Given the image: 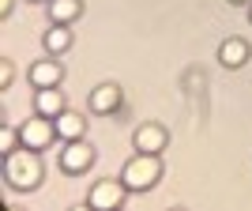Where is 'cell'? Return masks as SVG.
Instances as JSON below:
<instances>
[{
    "label": "cell",
    "instance_id": "obj_1",
    "mask_svg": "<svg viewBox=\"0 0 252 211\" xmlns=\"http://www.w3.org/2000/svg\"><path fill=\"white\" fill-rule=\"evenodd\" d=\"M4 177L11 189H38L42 185V158L34 147H19L4 155Z\"/></svg>",
    "mask_w": 252,
    "mask_h": 211
},
{
    "label": "cell",
    "instance_id": "obj_2",
    "mask_svg": "<svg viewBox=\"0 0 252 211\" xmlns=\"http://www.w3.org/2000/svg\"><path fill=\"white\" fill-rule=\"evenodd\" d=\"M121 181H125L128 192H147L162 181V158L151 155V151H139L136 158H128L125 170H121Z\"/></svg>",
    "mask_w": 252,
    "mask_h": 211
},
{
    "label": "cell",
    "instance_id": "obj_3",
    "mask_svg": "<svg viewBox=\"0 0 252 211\" xmlns=\"http://www.w3.org/2000/svg\"><path fill=\"white\" fill-rule=\"evenodd\" d=\"M19 140H23V147H34V151L49 147L53 140H57V121H53V117H42V113L34 117V121H23Z\"/></svg>",
    "mask_w": 252,
    "mask_h": 211
},
{
    "label": "cell",
    "instance_id": "obj_4",
    "mask_svg": "<svg viewBox=\"0 0 252 211\" xmlns=\"http://www.w3.org/2000/svg\"><path fill=\"white\" fill-rule=\"evenodd\" d=\"M121 204H125V181L105 177V181H98L94 189H91V208L109 211V208H121Z\"/></svg>",
    "mask_w": 252,
    "mask_h": 211
},
{
    "label": "cell",
    "instance_id": "obj_5",
    "mask_svg": "<svg viewBox=\"0 0 252 211\" xmlns=\"http://www.w3.org/2000/svg\"><path fill=\"white\" fill-rule=\"evenodd\" d=\"M91 162H94V147L83 143V140H68V147L61 151V166L68 170V174H79V170H87Z\"/></svg>",
    "mask_w": 252,
    "mask_h": 211
},
{
    "label": "cell",
    "instance_id": "obj_6",
    "mask_svg": "<svg viewBox=\"0 0 252 211\" xmlns=\"http://www.w3.org/2000/svg\"><path fill=\"white\" fill-rule=\"evenodd\" d=\"M64 79V64L61 61H38L31 64V83L42 91V87H61Z\"/></svg>",
    "mask_w": 252,
    "mask_h": 211
},
{
    "label": "cell",
    "instance_id": "obj_7",
    "mask_svg": "<svg viewBox=\"0 0 252 211\" xmlns=\"http://www.w3.org/2000/svg\"><path fill=\"white\" fill-rule=\"evenodd\" d=\"M132 140H136V151H151V155H158V151L166 147V128L151 121V125H139Z\"/></svg>",
    "mask_w": 252,
    "mask_h": 211
},
{
    "label": "cell",
    "instance_id": "obj_8",
    "mask_svg": "<svg viewBox=\"0 0 252 211\" xmlns=\"http://www.w3.org/2000/svg\"><path fill=\"white\" fill-rule=\"evenodd\" d=\"M117 106H121V87L117 83H102L91 91V109L94 113H113Z\"/></svg>",
    "mask_w": 252,
    "mask_h": 211
},
{
    "label": "cell",
    "instance_id": "obj_9",
    "mask_svg": "<svg viewBox=\"0 0 252 211\" xmlns=\"http://www.w3.org/2000/svg\"><path fill=\"white\" fill-rule=\"evenodd\" d=\"M34 109H38L42 117L64 113V91H61V87H42V91H38V98H34Z\"/></svg>",
    "mask_w": 252,
    "mask_h": 211
},
{
    "label": "cell",
    "instance_id": "obj_10",
    "mask_svg": "<svg viewBox=\"0 0 252 211\" xmlns=\"http://www.w3.org/2000/svg\"><path fill=\"white\" fill-rule=\"evenodd\" d=\"M53 121H57V136L61 140H83V132H87V121L79 113H72V109L57 113Z\"/></svg>",
    "mask_w": 252,
    "mask_h": 211
},
{
    "label": "cell",
    "instance_id": "obj_11",
    "mask_svg": "<svg viewBox=\"0 0 252 211\" xmlns=\"http://www.w3.org/2000/svg\"><path fill=\"white\" fill-rule=\"evenodd\" d=\"M219 61L226 64V68H241L245 61H249V42H241V38H226L219 49Z\"/></svg>",
    "mask_w": 252,
    "mask_h": 211
},
{
    "label": "cell",
    "instance_id": "obj_12",
    "mask_svg": "<svg viewBox=\"0 0 252 211\" xmlns=\"http://www.w3.org/2000/svg\"><path fill=\"white\" fill-rule=\"evenodd\" d=\"M79 11H83L79 0H49V19L53 23H72V19H79Z\"/></svg>",
    "mask_w": 252,
    "mask_h": 211
},
{
    "label": "cell",
    "instance_id": "obj_13",
    "mask_svg": "<svg viewBox=\"0 0 252 211\" xmlns=\"http://www.w3.org/2000/svg\"><path fill=\"white\" fill-rule=\"evenodd\" d=\"M45 49L49 53L72 49V31H68V23H53V31H45Z\"/></svg>",
    "mask_w": 252,
    "mask_h": 211
},
{
    "label": "cell",
    "instance_id": "obj_14",
    "mask_svg": "<svg viewBox=\"0 0 252 211\" xmlns=\"http://www.w3.org/2000/svg\"><path fill=\"white\" fill-rule=\"evenodd\" d=\"M15 140H19V132H15L11 125L0 128V151H4V155H11V151H15Z\"/></svg>",
    "mask_w": 252,
    "mask_h": 211
},
{
    "label": "cell",
    "instance_id": "obj_15",
    "mask_svg": "<svg viewBox=\"0 0 252 211\" xmlns=\"http://www.w3.org/2000/svg\"><path fill=\"white\" fill-rule=\"evenodd\" d=\"M11 79H15V64H11V61H0V91H8Z\"/></svg>",
    "mask_w": 252,
    "mask_h": 211
},
{
    "label": "cell",
    "instance_id": "obj_16",
    "mask_svg": "<svg viewBox=\"0 0 252 211\" xmlns=\"http://www.w3.org/2000/svg\"><path fill=\"white\" fill-rule=\"evenodd\" d=\"M11 4H15V0H0V15H8V11H11Z\"/></svg>",
    "mask_w": 252,
    "mask_h": 211
},
{
    "label": "cell",
    "instance_id": "obj_17",
    "mask_svg": "<svg viewBox=\"0 0 252 211\" xmlns=\"http://www.w3.org/2000/svg\"><path fill=\"white\" fill-rule=\"evenodd\" d=\"M230 4H252V0H230Z\"/></svg>",
    "mask_w": 252,
    "mask_h": 211
},
{
    "label": "cell",
    "instance_id": "obj_18",
    "mask_svg": "<svg viewBox=\"0 0 252 211\" xmlns=\"http://www.w3.org/2000/svg\"><path fill=\"white\" fill-rule=\"evenodd\" d=\"M249 19H252V4H249Z\"/></svg>",
    "mask_w": 252,
    "mask_h": 211
}]
</instances>
